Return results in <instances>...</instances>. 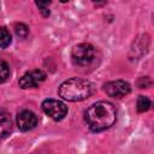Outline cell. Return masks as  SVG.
<instances>
[{
  "instance_id": "cell-1",
  "label": "cell",
  "mask_w": 154,
  "mask_h": 154,
  "mask_svg": "<svg viewBox=\"0 0 154 154\" xmlns=\"http://www.w3.org/2000/svg\"><path fill=\"white\" fill-rule=\"evenodd\" d=\"M116 107L107 101L95 102L85 112V122L93 131H102L111 128L116 123Z\"/></svg>"
},
{
  "instance_id": "cell-2",
  "label": "cell",
  "mask_w": 154,
  "mask_h": 154,
  "mask_svg": "<svg viewBox=\"0 0 154 154\" xmlns=\"http://www.w3.org/2000/svg\"><path fill=\"white\" fill-rule=\"evenodd\" d=\"M58 94L66 101H82L89 97V95L91 94V84L87 79L73 77L60 84Z\"/></svg>"
},
{
  "instance_id": "cell-3",
  "label": "cell",
  "mask_w": 154,
  "mask_h": 154,
  "mask_svg": "<svg viewBox=\"0 0 154 154\" xmlns=\"http://www.w3.org/2000/svg\"><path fill=\"white\" fill-rule=\"evenodd\" d=\"M95 57V48L89 43H79L73 47L71 58L76 65L85 66L89 65Z\"/></svg>"
},
{
  "instance_id": "cell-4",
  "label": "cell",
  "mask_w": 154,
  "mask_h": 154,
  "mask_svg": "<svg viewBox=\"0 0 154 154\" xmlns=\"http://www.w3.org/2000/svg\"><path fill=\"white\" fill-rule=\"evenodd\" d=\"M42 111L52 119L61 120L67 113V107L65 106L64 102H61L59 100L47 99L42 102Z\"/></svg>"
},
{
  "instance_id": "cell-5",
  "label": "cell",
  "mask_w": 154,
  "mask_h": 154,
  "mask_svg": "<svg viewBox=\"0 0 154 154\" xmlns=\"http://www.w3.org/2000/svg\"><path fill=\"white\" fill-rule=\"evenodd\" d=\"M131 90V87L128 82L123 81V79H118V81H112L105 84V91L108 96L111 97H123L125 95H128Z\"/></svg>"
},
{
  "instance_id": "cell-6",
  "label": "cell",
  "mask_w": 154,
  "mask_h": 154,
  "mask_svg": "<svg viewBox=\"0 0 154 154\" xmlns=\"http://www.w3.org/2000/svg\"><path fill=\"white\" fill-rule=\"evenodd\" d=\"M46 78V73L41 70H34L30 72H26L25 75H23L19 79V85L23 89H29V88H35L38 83H41L42 81H45Z\"/></svg>"
},
{
  "instance_id": "cell-7",
  "label": "cell",
  "mask_w": 154,
  "mask_h": 154,
  "mask_svg": "<svg viewBox=\"0 0 154 154\" xmlns=\"http://www.w3.org/2000/svg\"><path fill=\"white\" fill-rule=\"evenodd\" d=\"M36 124H37V117L31 111L25 109V111H22L18 113L17 125L22 131H28V130L34 129L36 126Z\"/></svg>"
},
{
  "instance_id": "cell-8",
  "label": "cell",
  "mask_w": 154,
  "mask_h": 154,
  "mask_svg": "<svg viewBox=\"0 0 154 154\" xmlns=\"http://www.w3.org/2000/svg\"><path fill=\"white\" fill-rule=\"evenodd\" d=\"M12 130V119L8 112L0 109V138L6 137Z\"/></svg>"
},
{
  "instance_id": "cell-9",
  "label": "cell",
  "mask_w": 154,
  "mask_h": 154,
  "mask_svg": "<svg viewBox=\"0 0 154 154\" xmlns=\"http://www.w3.org/2000/svg\"><path fill=\"white\" fill-rule=\"evenodd\" d=\"M11 43V34L10 31L5 28H0V48H6Z\"/></svg>"
},
{
  "instance_id": "cell-10",
  "label": "cell",
  "mask_w": 154,
  "mask_h": 154,
  "mask_svg": "<svg viewBox=\"0 0 154 154\" xmlns=\"http://www.w3.org/2000/svg\"><path fill=\"white\" fill-rule=\"evenodd\" d=\"M137 111L138 112H146L150 108V100L147 97V96H143V95H140L138 99H137Z\"/></svg>"
},
{
  "instance_id": "cell-11",
  "label": "cell",
  "mask_w": 154,
  "mask_h": 154,
  "mask_svg": "<svg viewBox=\"0 0 154 154\" xmlns=\"http://www.w3.org/2000/svg\"><path fill=\"white\" fill-rule=\"evenodd\" d=\"M10 76V67L6 61L0 59V83L5 82Z\"/></svg>"
},
{
  "instance_id": "cell-12",
  "label": "cell",
  "mask_w": 154,
  "mask_h": 154,
  "mask_svg": "<svg viewBox=\"0 0 154 154\" xmlns=\"http://www.w3.org/2000/svg\"><path fill=\"white\" fill-rule=\"evenodd\" d=\"M14 31H16L17 36L24 38V37H26V35H28V32H29V29H28V26H26L25 24L19 23V24H16V25H14Z\"/></svg>"
},
{
  "instance_id": "cell-13",
  "label": "cell",
  "mask_w": 154,
  "mask_h": 154,
  "mask_svg": "<svg viewBox=\"0 0 154 154\" xmlns=\"http://www.w3.org/2000/svg\"><path fill=\"white\" fill-rule=\"evenodd\" d=\"M52 2V0H36V5L38 6V8L43 12L47 10V6Z\"/></svg>"
},
{
  "instance_id": "cell-14",
  "label": "cell",
  "mask_w": 154,
  "mask_h": 154,
  "mask_svg": "<svg viewBox=\"0 0 154 154\" xmlns=\"http://www.w3.org/2000/svg\"><path fill=\"white\" fill-rule=\"evenodd\" d=\"M94 2H103V1H106V0H93Z\"/></svg>"
},
{
  "instance_id": "cell-15",
  "label": "cell",
  "mask_w": 154,
  "mask_h": 154,
  "mask_svg": "<svg viewBox=\"0 0 154 154\" xmlns=\"http://www.w3.org/2000/svg\"><path fill=\"white\" fill-rule=\"evenodd\" d=\"M60 1H61V2H67L69 0H60Z\"/></svg>"
}]
</instances>
